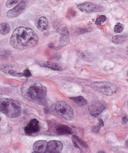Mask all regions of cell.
I'll list each match as a JSON object with an SVG mask.
<instances>
[{"label":"cell","instance_id":"6da1fadb","mask_svg":"<svg viewBox=\"0 0 128 153\" xmlns=\"http://www.w3.org/2000/svg\"><path fill=\"white\" fill-rule=\"evenodd\" d=\"M39 38L31 28L19 27L13 32L10 39L11 46L18 50H25L35 47L38 43Z\"/></svg>","mask_w":128,"mask_h":153},{"label":"cell","instance_id":"7a4b0ae2","mask_svg":"<svg viewBox=\"0 0 128 153\" xmlns=\"http://www.w3.org/2000/svg\"><path fill=\"white\" fill-rule=\"evenodd\" d=\"M22 94L26 100L39 105L47 106V90L39 83L27 81L21 88Z\"/></svg>","mask_w":128,"mask_h":153},{"label":"cell","instance_id":"3957f363","mask_svg":"<svg viewBox=\"0 0 128 153\" xmlns=\"http://www.w3.org/2000/svg\"><path fill=\"white\" fill-rule=\"evenodd\" d=\"M0 112L10 118H16L22 113V107L20 102L9 98H0Z\"/></svg>","mask_w":128,"mask_h":153},{"label":"cell","instance_id":"277c9868","mask_svg":"<svg viewBox=\"0 0 128 153\" xmlns=\"http://www.w3.org/2000/svg\"><path fill=\"white\" fill-rule=\"evenodd\" d=\"M92 89L101 94L106 96H112L117 90L116 86L108 82H95L91 84Z\"/></svg>","mask_w":128,"mask_h":153},{"label":"cell","instance_id":"5b68a950","mask_svg":"<svg viewBox=\"0 0 128 153\" xmlns=\"http://www.w3.org/2000/svg\"><path fill=\"white\" fill-rule=\"evenodd\" d=\"M55 108L56 112L66 120H72L74 117L73 110L64 101H61L57 102Z\"/></svg>","mask_w":128,"mask_h":153},{"label":"cell","instance_id":"8992f818","mask_svg":"<svg viewBox=\"0 0 128 153\" xmlns=\"http://www.w3.org/2000/svg\"><path fill=\"white\" fill-rule=\"evenodd\" d=\"M70 42L69 34L68 29L66 27H64L61 32L59 44L57 46H55L53 44H48V47L49 48L55 50H59L68 44Z\"/></svg>","mask_w":128,"mask_h":153},{"label":"cell","instance_id":"52a82bcc","mask_svg":"<svg viewBox=\"0 0 128 153\" xmlns=\"http://www.w3.org/2000/svg\"><path fill=\"white\" fill-rule=\"evenodd\" d=\"M77 7L82 12L91 13L101 12L103 11V8L101 6L91 2H85L78 5Z\"/></svg>","mask_w":128,"mask_h":153},{"label":"cell","instance_id":"ba28073f","mask_svg":"<svg viewBox=\"0 0 128 153\" xmlns=\"http://www.w3.org/2000/svg\"><path fill=\"white\" fill-rule=\"evenodd\" d=\"M28 4L27 1H22L16 5L14 8L7 13V16L9 18H15L19 16L26 8Z\"/></svg>","mask_w":128,"mask_h":153},{"label":"cell","instance_id":"9c48e42d","mask_svg":"<svg viewBox=\"0 0 128 153\" xmlns=\"http://www.w3.org/2000/svg\"><path fill=\"white\" fill-rule=\"evenodd\" d=\"M104 109L103 105L101 102L97 101H92L88 106L90 114L95 117L102 113Z\"/></svg>","mask_w":128,"mask_h":153},{"label":"cell","instance_id":"30bf717a","mask_svg":"<svg viewBox=\"0 0 128 153\" xmlns=\"http://www.w3.org/2000/svg\"><path fill=\"white\" fill-rule=\"evenodd\" d=\"M63 148V146L61 141L54 140L48 142L46 152L51 153H60Z\"/></svg>","mask_w":128,"mask_h":153},{"label":"cell","instance_id":"8fae6325","mask_svg":"<svg viewBox=\"0 0 128 153\" xmlns=\"http://www.w3.org/2000/svg\"><path fill=\"white\" fill-rule=\"evenodd\" d=\"M40 130L39 123L37 119H32L24 128L25 133L28 135L37 133Z\"/></svg>","mask_w":128,"mask_h":153},{"label":"cell","instance_id":"7c38bea8","mask_svg":"<svg viewBox=\"0 0 128 153\" xmlns=\"http://www.w3.org/2000/svg\"><path fill=\"white\" fill-rule=\"evenodd\" d=\"M48 142L43 140L35 141L33 146L34 151L40 153H45L46 151Z\"/></svg>","mask_w":128,"mask_h":153},{"label":"cell","instance_id":"4fadbf2b","mask_svg":"<svg viewBox=\"0 0 128 153\" xmlns=\"http://www.w3.org/2000/svg\"><path fill=\"white\" fill-rule=\"evenodd\" d=\"M37 28L42 31H46L48 29V21L47 18L41 17L39 18L37 22Z\"/></svg>","mask_w":128,"mask_h":153},{"label":"cell","instance_id":"5bb4252c","mask_svg":"<svg viewBox=\"0 0 128 153\" xmlns=\"http://www.w3.org/2000/svg\"><path fill=\"white\" fill-rule=\"evenodd\" d=\"M56 132L59 135H70L72 133L71 128L69 126L64 124H60L56 128Z\"/></svg>","mask_w":128,"mask_h":153},{"label":"cell","instance_id":"9a60e30c","mask_svg":"<svg viewBox=\"0 0 128 153\" xmlns=\"http://www.w3.org/2000/svg\"><path fill=\"white\" fill-rule=\"evenodd\" d=\"M43 66L54 70L61 71L62 69V66L59 64L51 61H46L43 64Z\"/></svg>","mask_w":128,"mask_h":153},{"label":"cell","instance_id":"2e32d148","mask_svg":"<svg viewBox=\"0 0 128 153\" xmlns=\"http://www.w3.org/2000/svg\"><path fill=\"white\" fill-rule=\"evenodd\" d=\"M127 36L125 34H119L114 36L112 37V41L113 43L119 44L123 43L127 39Z\"/></svg>","mask_w":128,"mask_h":153},{"label":"cell","instance_id":"e0dca14e","mask_svg":"<svg viewBox=\"0 0 128 153\" xmlns=\"http://www.w3.org/2000/svg\"><path fill=\"white\" fill-rule=\"evenodd\" d=\"M75 103L80 106H84L88 104V101L82 96H77L70 98Z\"/></svg>","mask_w":128,"mask_h":153},{"label":"cell","instance_id":"ac0fdd59","mask_svg":"<svg viewBox=\"0 0 128 153\" xmlns=\"http://www.w3.org/2000/svg\"><path fill=\"white\" fill-rule=\"evenodd\" d=\"M10 30V26L6 23H2L0 24V34L5 35L8 34Z\"/></svg>","mask_w":128,"mask_h":153},{"label":"cell","instance_id":"d6986e66","mask_svg":"<svg viewBox=\"0 0 128 153\" xmlns=\"http://www.w3.org/2000/svg\"><path fill=\"white\" fill-rule=\"evenodd\" d=\"M80 58L83 60H85V61H93L94 57L93 55L90 52L84 51L80 53Z\"/></svg>","mask_w":128,"mask_h":153},{"label":"cell","instance_id":"ffe728a7","mask_svg":"<svg viewBox=\"0 0 128 153\" xmlns=\"http://www.w3.org/2000/svg\"><path fill=\"white\" fill-rule=\"evenodd\" d=\"M72 139L75 140V141H77V142L79 143L82 147L84 148H88V145L86 142H85V141H83L82 140L79 138L77 137V136L76 135L73 136Z\"/></svg>","mask_w":128,"mask_h":153},{"label":"cell","instance_id":"44dd1931","mask_svg":"<svg viewBox=\"0 0 128 153\" xmlns=\"http://www.w3.org/2000/svg\"><path fill=\"white\" fill-rule=\"evenodd\" d=\"M9 55L10 53L9 51H0V60H7Z\"/></svg>","mask_w":128,"mask_h":153},{"label":"cell","instance_id":"7402d4cb","mask_svg":"<svg viewBox=\"0 0 128 153\" xmlns=\"http://www.w3.org/2000/svg\"><path fill=\"white\" fill-rule=\"evenodd\" d=\"M106 17L104 15H101L96 20L95 23L97 26H100L106 20Z\"/></svg>","mask_w":128,"mask_h":153},{"label":"cell","instance_id":"603a6c76","mask_svg":"<svg viewBox=\"0 0 128 153\" xmlns=\"http://www.w3.org/2000/svg\"><path fill=\"white\" fill-rule=\"evenodd\" d=\"M123 30V28L121 24L120 23H117L114 27V31L115 33H121Z\"/></svg>","mask_w":128,"mask_h":153},{"label":"cell","instance_id":"cb8c5ba5","mask_svg":"<svg viewBox=\"0 0 128 153\" xmlns=\"http://www.w3.org/2000/svg\"><path fill=\"white\" fill-rule=\"evenodd\" d=\"M9 74L13 76L17 77H24V74L23 73H19L17 72L15 70H10L9 71Z\"/></svg>","mask_w":128,"mask_h":153},{"label":"cell","instance_id":"d4e9b609","mask_svg":"<svg viewBox=\"0 0 128 153\" xmlns=\"http://www.w3.org/2000/svg\"><path fill=\"white\" fill-rule=\"evenodd\" d=\"M19 2V1L16 0H9L6 3V6L7 7H11L15 4H17Z\"/></svg>","mask_w":128,"mask_h":153},{"label":"cell","instance_id":"484cf974","mask_svg":"<svg viewBox=\"0 0 128 153\" xmlns=\"http://www.w3.org/2000/svg\"><path fill=\"white\" fill-rule=\"evenodd\" d=\"M23 74H24V77H26V78H29L32 76L31 73L28 69L24 70Z\"/></svg>","mask_w":128,"mask_h":153},{"label":"cell","instance_id":"4316f807","mask_svg":"<svg viewBox=\"0 0 128 153\" xmlns=\"http://www.w3.org/2000/svg\"><path fill=\"white\" fill-rule=\"evenodd\" d=\"M101 127V126L100 124H98V125L97 126H96L94 128H93V132L95 133H98V132H99Z\"/></svg>","mask_w":128,"mask_h":153},{"label":"cell","instance_id":"83f0119b","mask_svg":"<svg viewBox=\"0 0 128 153\" xmlns=\"http://www.w3.org/2000/svg\"><path fill=\"white\" fill-rule=\"evenodd\" d=\"M98 121H99V124H100L101 127H103L104 126V124H103V122L102 119H98Z\"/></svg>","mask_w":128,"mask_h":153},{"label":"cell","instance_id":"f1b7e54d","mask_svg":"<svg viewBox=\"0 0 128 153\" xmlns=\"http://www.w3.org/2000/svg\"><path fill=\"white\" fill-rule=\"evenodd\" d=\"M122 121L124 123H127V118L125 117H124L123 118Z\"/></svg>","mask_w":128,"mask_h":153},{"label":"cell","instance_id":"f546056e","mask_svg":"<svg viewBox=\"0 0 128 153\" xmlns=\"http://www.w3.org/2000/svg\"><path fill=\"white\" fill-rule=\"evenodd\" d=\"M98 153H105V152L104 151H102V150H101V151L98 152Z\"/></svg>","mask_w":128,"mask_h":153},{"label":"cell","instance_id":"4dcf8cb0","mask_svg":"<svg viewBox=\"0 0 128 153\" xmlns=\"http://www.w3.org/2000/svg\"><path fill=\"white\" fill-rule=\"evenodd\" d=\"M32 153H39V152H36L34 151Z\"/></svg>","mask_w":128,"mask_h":153},{"label":"cell","instance_id":"1f68e13d","mask_svg":"<svg viewBox=\"0 0 128 153\" xmlns=\"http://www.w3.org/2000/svg\"><path fill=\"white\" fill-rule=\"evenodd\" d=\"M1 117H0V122H1Z\"/></svg>","mask_w":128,"mask_h":153},{"label":"cell","instance_id":"d6a6232c","mask_svg":"<svg viewBox=\"0 0 128 153\" xmlns=\"http://www.w3.org/2000/svg\"><path fill=\"white\" fill-rule=\"evenodd\" d=\"M45 153H51L48 152H47L46 151V152Z\"/></svg>","mask_w":128,"mask_h":153}]
</instances>
